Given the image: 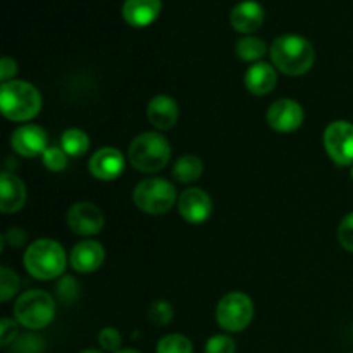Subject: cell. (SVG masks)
Here are the masks:
<instances>
[{
  "label": "cell",
  "mask_w": 353,
  "mask_h": 353,
  "mask_svg": "<svg viewBox=\"0 0 353 353\" xmlns=\"http://www.w3.org/2000/svg\"><path fill=\"white\" fill-rule=\"evenodd\" d=\"M271 61L288 76H302L310 71L316 61V50L307 38L299 34H283L271 45Z\"/></svg>",
  "instance_id": "1"
},
{
  "label": "cell",
  "mask_w": 353,
  "mask_h": 353,
  "mask_svg": "<svg viewBox=\"0 0 353 353\" xmlns=\"http://www.w3.org/2000/svg\"><path fill=\"white\" fill-rule=\"evenodd\" d=\"M23 264L28 274L33 276L34 279L50 281V279L64 274L65 265H68V255L59 241L41 238V240L33 241L26 248Z\"/></svg>",
  "instance_id": "2"
},
{
  "label": "cell",
  "mask_w": 353,
  "mask_h": 353,
  "mask_svg": "<svg viewBox=\"0 0 353 353\" xmlns=\"http://www.w3.org/2000/svg\"><path fill=\"white\" fill-rule=\"evenodd\" d=\"M0 109L9 121L24 123L40 114L41 95L37 86L23 79L2 83L0 86Z\"/></svg>",
  "instance_id": "3"
},
{
  "label": "cell",
  "mask_w": 353,
  "mask_h": 353,
  "mask_svg": "<svg viewBox=\"0 0 353 353\" xmlns=\"http://www.w3.org/2000/svg\"><path fill=\"white\" fill-rule=\"evenodd\" d=\"M128 159L137 171L157 172L171 161V143L161 133L147 131L131 141Z\"/></svg>",
  "instance_id": "4"
},
{
  "label": "cell",
  "mask_w": 353,
  "mask_h": 353,
  "mask_svg": "<svg viewBox=\"0 0 353 353\" xmlns=\"http://www.w3.org/2000/svg\"><path fill=\"white\" fill-rule=\"evenodd\" d=\"M55 302L45 290H28L14 305V319L26 330H43L54 321Z\"/></svg>",
  "instance_id": "5"
},
{
  "label": "cell",
  "mask_w": 353,
  "mask_h": 353,
  "mask_svg": "<svg viewBox=\"0 0 353 353\" xmlns=\"http://www.w3.org/2000/svg\"><path fill=\"white\" fill-rule=\"evenodd\" d=\"M133 202L141 212L161 216L169 212L178 203V192L174 185L164 178H147L133 190Z\"/></svg>",
  "instance_id": "6"
},
{
  "label": "cell",
  "mask_w": 353,
  "mask_h": 353,
  "mask_svg": "<svg viewBox=\"0 0 353 353\" xmlns=\"http://www.w3.org/2000/svg\"><path fill=\"white\" fill-rule=\"evenodd\" d=\"M254 319V303L248 295L233 292L224 295L216 307V321L223 330L240 333Z\"/></svg>",
  "instance_id": "7"
},
{
  "label": "cell",
  "mask_w": 353,
  "mask_h": 353,
  "mask_svg": "<svg viewBox=\"0 0 353 353\" xmlns=\"http://www.w3.org/2000/svg\"><path fill=\"white\" fill-rule=\"evenodd\" d=\"M324 148L338 165H353V124L334 121L324 131Z\"/></svg>",
  "instance_id": "8"
},
{
  "label": "cell",
  "mask_w": 353,
  "mask_h": 353,
  "mask_svg": "<svg viewBox=\"0 0 353 353\" xmlns=\"http://www.w3.org/2000/svg\"><path fill=\"white\" fill-rule=\"evenodd\" d=\"M69 230L79 236H93L103 228V214L95 203L76 202L68 210Z\"/></svg>",
  "instance_id": "9"
},
{
  "label": "cell",
  "mask_w": 353,
  "mask_h": 353,
  "mask_svg": "<svg viewBox=\"0 0 353 353\" xmlns=\"http://www.w3.org/2000/svg\"><path fill=\"white\" fill-rule=\"evenodd\" d=\"M303 119V107L292 99L276 100L268 110V124L278 133H293L302 126Z\"/></svg>",
  "instance_id": "10"
},
{
  "label": "cell",
  "mask_w": 353,
  "mask_h": 353,
  "mask_svg": "<svg viewBox=\"0 0 353 353\" xmlns=\"http://www.w3.org/2000/svg\"><path fill=\"white\" fill-rule=\"evenodd\" d=\"M178 209L190 224H202L212 214V199L202 188H188L178 196Z\"/></svg>",
  "instance_id": "11"
},
{
  "label": "cell",
  "mask_w": 353,
  "mask_h": 353,
  "mask_svg": "<svg viewBox=\"0 0 353 353\" xmlns=\"http://www.w3.org/2000/svg\"><path fill=\"white\" fill-rule=\"evenodd\" d=\"M47 131L38 124H23L10 137V147L23 157H38L47 150Z\"/></svg>",
  "instance_id": "12"
},
{
  "label": "cell",
  "mask_w": 353,
  "mask_h": 353,
  "mask_svg": "<svg viewBox=\"0 0 353 353\" xmlns=\"http://www.w3.org/2000/svg\"><path fill=\"white\" fill-rule=\"evenodd\" d=\"M90 174L100 181L117 179L124 171V157L116 147H102L92 155L88 162Z\"/></svg>",
  "instance_id": "13"
},
{
  "label": "cell",
  "mask_w": 353,
  "mask_h": 353,
  "mask_svg": "<svg viewBox=\"0 0 353 353\" xmlns=\"http://www.w3.org/2000/svg\"><path fill=\"white\" fill-rule=\"evenodd\" d=\"M105 259V250L99 241L83 240L72 247L69 254V264L79 274H90L95 272Z\"/></svg>",
  "instance_id": "14"
},
{
  "label": "cell",
  "mask_w": 353,
  "mask_h": 353,
  "mask_svg": "<svg viewBox=\"0 0 353 353\" xmlns=\"http://www.w3.org/2000/svg\"><path fill=\"white\" fill-rule=\"evenodd\" d=\"M264 7L255 0H243L233 7L230 14V23L238 33H254L264 24Z\"/></svg>",
  "instance_id": "15"
},
{
  "label": "cell",
  "mask_w": 353,
  "mask_h": 353,
  "mask_svg": "<svg viewBox=\"0 0 353 353\" xmlns=\"http://www.w3.org/2000/svg\"><path fill=\"white\" fill-rule=\"evenodd\" d=\"M179 117V107L169 95H155L147 105V119L157 130H171Z\"/></svg>",
  "instance_id": "16"
},
{
  "label": "cell",
  "mask_w": 353,
  "mask_h": 353,
  "mask_svg": "<svg viewBox=\"0 0 353 353\" xmlns=\"http://www.w3.org/2000/svg\"><path fill=\"white\" fill-rule=\"evenodd\" d=\"M26 186L12 172L3 171L0 176V210L3 214H14L26 203Z\"/></svg>",
  "instance_id": "17"
},
{
  "label": "cell",
  "mask_w": 353,
  "mask_h": 353,
  "mask_svg": "<svg viewBox=\"0 0 353 353\" xmlns=\"http://www.w3.org/2000/svg\"><path fill=\"white\" fill-rule=\"evenodd\" d=\"M278 85L276 69L268 62H255L245 72V88L255 97L269 95Z\"/></svg>",
  "instance_id": "18"
},
{
  "label": "cell",
  "mask_w": 353,
  "mask_h": 353,
  "mask_svg": "<svg viewBox=\"0 0 353 353\" xmlns=\"http://www.w3.org/2000/svg\"><path fill=\"white\" fill-rule=\"evenodd\" d=\"M162 9V0H126L123 17L130 26L145 28L154 23Z\"/></svg>",
  "instance_id": "19"
},
{
  "label": "cell",
  "mask_w": 353,
  "mask_h": 353,
  "mask_svg": "<svg viewBox=\"0 0 353 353\" xmlns=\"http://www.w3.org/2000/svg\"><path fill=\"white\" fill-rule=\"evenodd\" d=\"M203 174V162L196 155H183L176 161L172 168V178L176 181L188 185V183L199 181L200 176Z\"/></svg>",
  "instance_id": "20"
},
{
  "label": "cell",
  "mask_w": 353,
  "mask_h": 353,
  "mask_svg": "<svg viewBox=\"0 0 353 353\" xmlns=\"http://www.w3.org/2000/svg\"><path fill=\"white\" fill-rule=\"evenodd\" d=\"M61 148L69 157H81L90 148V138L85 131L78 128L65 130L61 137Z\"/></svg>",
  "instance_id": "21"
},
{
  "label": "cell",
  "mask_w": 353,
  "mask_h": 353,
  "mask_svg": "<svg viewBox=\"0 0 353 353\" xmlns=\"http://www.w3.org/2000/svg\"><path fill=\"white\" fill-rule=\"evenodd\" d=\"M234 52H236L238 57L245 62H255L259 59H262L268 52V47H265L264 40L257 37H243L236 41V47H234Z\"/></svg>",
  "instance_id": "22"
},
{
  "label": "cell",
  "mask_w": 353,
  "mask_h": 353,
  "mask_svg": "<svg viewBox=\"0 0 353 353\" xmlns=\"http://www.w3.org/2000/svg\"><path fill=\"white\" fill-rule=\"evenodd\" d=\"M157 353H193V343L183 334L172 333L161 338L157 343Z\"/></svg>",
  "instance_id": "23"
},
{
  "label": "cell",
  "mask_w": 353,
  "mask_h": 353,
  "mask_svg": "<svg viewBox=\"0 0 353 353\" xmlns=\"http://www.w3.org/2000/svg\"><path fill=\"white\" fill-rule=\"evenodd\" d=\"M21 288V279L12 269L0 268V302H9Z\"/></svg>",
  "instance_id": "24"
},
{
  "label": "cell",
  "mask_w": 353,
  "mask_h": 353,
  "mask_svg": "<svg viewBox=\"0 0 353 353\" xmlns=\"http://www.w3.org/2000/svg\"><path fill=\"white\" fill-rule=\"evenodd\" d=\"M41 161L48 171L61 172L68 168V154L57 147H48L41 155Z\"/></svg>",
  "instance_id": "25"
},
{
  "label": "cell",
  "mask_w": 353,
  "mask_h": 353,
  "mask_svg": "<svg viewBox=\"0 0 353 353\" xmlns=\"http://www.w3.org/2000/svg\"><path fill=\"white\" fill-rule=\"evenodd\" d=\"M172 316H174V310H172L171 303L165 300H157L152 303L150 310H148V317L157 326H168L172 321Z\"/></svg>",
  "instance_id": "26"
},
{
  "label": "cell",
  "mask_w": 353,
  "mask_h": 353,
  "mask_svg": "<svg viewBox=\"0 0 353 353\" xmlns=\"http://www.w3.org/2000/svg\"><path fill=\"white\" fill-rule=\"evenodd\" d=\"M45 343L37 334H23L12 345L14 353H43Z\"/></svg>",
  "instance_id": "27"
},
{
  "label": "cell",
  "mask_w": 353,
  "mask_h": 353,
  "mask_svg": "<svg viewBox=\"0 0 353 353\" xmlns=\"http://www.w3.org/2000/svg\"><path fill=\"white\" fill-rule=\"evenodd\" d=\"M205 353H236V343L228 334H216L205 343Z\"/></svg>",
  "instance_id": "28"
},
{
  "label": "cell",
  "mask_w": 353,
  "mask_h": 353,
  "mask_svg": "<svg viewBox=\"0 0 353 353\" xmlns=\"http://www.w3.org/2000/svg\"><path fill=\"white\" fill-rule=\"evenodd\" d=\"M99 343L105 352L116 353L121 350L123 336H121V333L116 330V327H103V330L99 333Z\"/></svg>",
  "instance_id": "29"
},
{
  "label": "cell",
  "mask_w": 353,
  "mask_h": 353,
  "mask_svg": "<svg viewBox=\"0 0 353 353\" xmlns=\"http://www.w3.org/2000/svg\"><path fill=\"white\" fill-rule=\"evenodd\" d=\"M338 241L345 250L353 254V212L347 214L341 219L340 228H338Z\"/></svg>",
  "instance_id": "30"
},
{
  "label": "cell",
  "mask_w": 353,
  "mask_h": 353,
  "mask_svg": "<svg viewBox=\"0 0 353 353\" xmlns=\"http://www.w3.org/2000/svg\"><path fill=\"white\" fill-rule=\"evenodd\" d=\"M78 283H76V279L72 278V276H64L57 285L59 299L64 300V302H72V300H76V296H78Z\"/></svg>",
  "instance_id": "31"
},
{
  "label": "cell",
  "mask_w": 353,
  "mask_h": 353,
  "mask_svg": "<svg viewBox=\"0 0 353 353\" xmlns=\"http://www.w3.org/2000/svg\"><path fill=\"white\" fill-rule=\"evenodd\" d=\"M17 336V321L9 319V317H3L2 323H0V345L2 347H9L10 343H14Z\"/></svg>",
  "instance_id": "32"
},
{
  "label": "cell",
  "mask_w": 353,
  "mask_h": 353,
  "mask_svg": "<svg viewBox=\"0 0 353 353\" xmlns=\"http://www.w3.org/2000/svg\"><path fill=\"white\" fill-rule=\"evenodd\" d=\"M2 240L6 241L9 247L17 248V247H23V245L26 243L28 236H26V233H24L23 230H19V228H10V230L7 231L6 234H3Z\"/></svg>",
  "instance_id": "33"
},
{
  "label": "cell",
  "mask_w": 353,
  "mask_h": 353,
  "mask_svg": "<svg viewBox=\"0 0 353 353\" xmlns=\"http://www.w3.org/2000/svg\"><path fill=\"white\" fill-rule=\"evenodd\" d=\"M17 72V62L10 57H3L2 62H0V79L2 83L10 81L14 74Z\"/></svg>",
  "instance_id": "34"
},
{
  "label": "cell",
  "mask_w": 353,
  "mask_h": 353,
  "mask_svg": "<svg viewBox=\"0 0 353 353\" xmlns=\"http://www.w3.org/2000/svg\"><path fill=\"white\" fill-rule=\"evenodd\" d=\"M116 353H140V352L133 350V348H124V350H119V352H116Z\"/></svg>",
  "instance_id": "35"
},
{
  "label": "cell",
  "mask_w": 353,
  "mask_h": 353,
  "mask_svg": "<svg viewBox=\"0 0 353 353\" xmlns=\"http://www.w3.org/2000/svg\"><path fill=\"white\" fill-rule=\"evenodd\" d=\"M81 353H102V352L95 350V348H88V350H83Z\"/></svg>",
  "instance_id": "36"
},
{
  "label": "cell",
  "mask_w": 353,
  "mask_h": 353,
  "mask_svg": "<svg viewBox=\"0 0 353 353\" xmlns=\"http://www.w3.org/2000/svg\"><path fill=\"white\" fill-rule=\"evenodd\" d=\"M350 176H352V179H353V165H352V171H350Z\"/></svg>",
  "instance_id": "37"
},
{
  "label": "cell",
  "mask_w": 353,
  "mask_h": 353,
  "mask_svg": "<svg viewBox=\"0 0 353 353\" xmlns=\"http://www.w3.org/2000/svg\"><path fill=\"white\" fill-rule=\"evenodd\" d=\"M350 353H353V352H350Z\"/></svg>",
  "instance_id": "38"
}]
</instances>
